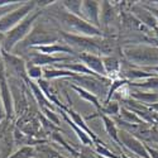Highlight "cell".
Returning a JSON list of instances; mask_svg holds the SVG:
<instances>
[{"label":"cell","mask_w":158,"mask_h":158,"mask_svg":"<svg viewBox=\"0 0 158 158\" xmlns=\"http://www.w3.org/2000/svg\"><path fill=\"white\" fill-rule=\"evenodd\" d=\"M125 60L138 69H151L158 66V47L146 44H128L123 47Z\"/></svg>","instance_id":"6da1fadb"},{"label":"cell","mask_w":158,"mask_h":158,"mask_svg":"<svg viewBox=\"0 0 158 158\" xmlns=\"http://www.w3.org/2000/svg\"><path fill=\"white\" fill-rule=\"evenodd\" d=\"M41 14H42L41 10L33 11V13H31L28 17H25L19 24H17L13 29H10L5 34V37L3 39V51L8 52V53H9V52L11 53L13 49L15 48V46L18 43H20L23 39L31 33V31L33 29V27L35 25L37 19L39 18V15H41Z\"/></svg>","instance_id":"7a4b0ae2"},{"label":"cell","mask_w":158,"mask_h":158,"mask_svg":"<svg viewBox=\"0 0 158 158\" xmlns=\"http://www.w3.org/2000/svg\"><path fill=\"white\" fill-rule=\"evenodd\" d=\"M60 38H61V35L57 34L56 32H52V31L47 29L46 27H43V25L35 24L33 27V29L31 31V33L25 37L20 43H18L13 51H17L18 48L24 51V49H31V48L39 47V46L53 44V43H57L60 41Z\"/></svg>","instance_id":"3957f363"},{"label":"cell","mask_w":158,"mask_h":158,"mask_svg":"<svg viewBox=\"0 0 158 158\" xmlns=\"http://www.w3.org/2000/svg\"><path fill=\"white\" fill-rule=\"evenodd\" d=\"M56 15L66 27L72 32V34L84 35V37H100L101 35V29L94 27L93 24L87 23L85 19L71 14L67 10L60 11Z\"/></svg>","instance_id":"277c9868"},{"label":"cell","mask_w":158,"mask_h":158,"mask_svg":"<svg viewBox=\"0 0 158 158\" xmlns=\"http://www.w3.org/2000/svg\"><path fill=\"white\" fill-rule=\"evenodd\" d=\"M35 2H28L24 3L20 6H18L17 9H14L13 11L8 13L6 15H4L3 18H0V32H9L10 29H13L17 24H19L25 17H28L31 14V11L35 8Z\"/></svg>","instance_id":"5b68a950"},{"label":"cell","mask_w":158,"mask_h":158,"mask_svg":"<svg viewBox=\"0 0 158 158\" xmlns=\"http://www.w3.org/2000/svg\"><path fill=\"white\" fill-rule=\"evenodd\" d=\"M119 140L120 144L123 143V146H125L130 152H133L134 154H137L140 158H149V154L147 152L146 146L133 134H130L127 130H122L119 131Z\"/></svg>","instance_id":"8992f818"},{"label":"cell","mask_w":158,"mask_h":158,"mask_svg":"<svg viewBox=\"0 0 158 158\" xmlns=\"http://www.w3.org/2000/svg\"><path fill=\"white\" fill-rule=\"evenodd\" d=\"M0 98L4 104V109L6 114V119H10L13 116V100H11V91L8 86V81L4 75V64L0 62Z\"/></svg>","instance_id":"52a82bcc"},{"label":"cell","mask_w":158,"mask_h":158,"mask_svg":"<svg viewBox=\"0 0 158 158\" xmlns=\"http://www.w3.org/2000/svg\"><path fill=\"white\" fill-rule=\"evenodd\" d=\"M81 18L94 27L101 29L100 27V3L99 2H82Z\"/></svg>","instance_id":"ba28073f"},{"label":"cell","mask_w":158,"mask_h":158,"mask_svg":"<svg viewBox=\"0 0 158 158\" xmlns=\"http://www.w3.org/2000/svg\"><path fill=\"white\" fill-rule=\"evenodd\" d=\"M78 60H80V62H82L89 70H91L98 76L106 77V73H105V70H104V64H102V58L100 56L91 55V53H82L81 52V53L78 55Z\"/></svg>","instance_id":"9c48e42d"},{"label":"cell","mask_w":158,"mask_h":158,"mask_svg":"<svg viewBox=\"0 0 158 158\" xmlns=\"http://www.w3.org/2000/svg\"><path fill=\"white\" fill-rule=\"evenodd\" d=\"M32 53L29 55V62H32L35 66H39V67H43V66H55L57 63L61 62H66V61H71V57H57V56H49V55H44V53H39V52H35L33 49Z\"/></svg>","instance_id":"30bf717a"},{"label":"cell","mask_w":158,"mask_h":158,"mask_svg":"<svg viewBox=\"0 0 158 158\" xmlns=\"http://www.w3.org/2000/svg\"><path fill=\"white\" fill-rule=\"evenodd\" d=\"M131 13H133V15L144 25V27L151 28V29H156L158 27L157 19L153 17V14L144 5H135V6H133Z\"/></svg>","instance_id":"8fae6325"},{"label":"cell","mask_w":158,"mask_h":158,"mask_svg":"<svg viewBox=\"0 0 158 158\" xmlns=\"http://www.w3.org/2000/svg\"><path fill=\"white\" fill-rule=\"evenodd\" d=\"M35 52L39 53H44V55H49V56H55V53H69V55H76L77 52L70 47L67 43H53V44H48V46H39V47H34L31 48Z\"/></svg>","instance_id":"7c38bea8"},{"label":"cell","mask_w":158,"mask_h":158,"mask_svg":"<svg viewBox=\"0 0 158 158\" xmlns=\"http://www.w3.org/2000/svg\"><path fill=\"white\" fill-rule=\"evenodd\" d=\"M62 109L64 110V113H67V114L71 116L72 122H73L78 128L82 129V130L85 131V133H86L91 139H93V142H94L95 146H96V144H104V143L98 138V135L94 133V131H93V130H90V128L86 125V123H85V120H84V118H82L80 114L76 113V111H75V110H72V109H66V108L63 106V105H62Z\"/></svg>","instance_id":"4fadbf2b"},{"label":"cell","mask_w":158,"mask_h":158,"mask_svg":"<svg viewBox=\"0 0 158 158\" xmlns=\"http://www.w3.org/2000/svg\"><path fill=\"white\" fill-rule=\"evenodd\" d=\"M101 58H102V64H104V70H105V73H106V77L110 78V80L118 78V76L120 75V71H122V64L119 60L114 56H105Z\"/></svg>","instance_id":"5bb4252c"},{"label":"cell","mask_w":158,"mask_h":158,"mask_svg":"<svg viewBox=\"0 0 158 158\" xmlns=\"http://www.w3.org/2000/svg\"><path fill=\"white\" fill-rule=\"evenodd\" d=\"M130 96L134 100L140 101L143 105H146V106H149L152 104L158 102V93H154V91H146V90L134 89V90L130 91Z\"/></svg>","instance_id":"9a60e30c"},{"label":"cell","mask_w":158,"mask_h":158,"mask_svg":"<svg viewBox=\"0 0 158 158\" xmlns=\"http://www.w3.org/2000/svg\"><path fill=\"white\" fill-rule=\"evenodd\" d=\"M2 52H3L2 55H3L4 61L8 64H10V67L18 75H22L23 77H25V75H27V72H25V63L27 62H25L24 60H22L20 57H18L15 55H10V53H8V52H5L3 49H2Z\"/></svg>","instance_id":"2e32d148"},{"label":"cell","mask_w":158,"mask_h":158,"mask_svg":"<svg viewBox=\"0 0 158 158\" xmlns=\"http://www.w3.org/2000/svg\"><path fill=\"white\" fill-rule=\"evenodd\" d=\"M119 115L122 118V122L129 125H146L147 124L134 110L128 109V108H120Z\"/></svg>","instance_id":"e0dca14e"},{"label":"cell","mask_w":158,"mask_h":158,"mask_svg":"<svg viewBox=\"0 0 158 158\" xmlns=\"http://www.w3.org/2000/svg\"><path fill=\"white\" fill-rule=\"evenodd\" d=\"M115 18V10L109 2H102L100 4V22L104 25L110 24Z\"/></svg>","instance_id":"ac0fdd59"},{"label":"cell","mask_w":158,"mask_h":158,"mask_svg":"<svg viewBox=\"0 0 158 158\" xmlns=\"http://www.w3.org/2000/svg\"><path fill=\"white\" fill-rule=\"evenodd\" d=\"M77 75H75L73 72L66 71V70H60V69H55V67H46L43 69V78L44 80H53V78H62V77H70L73 78Z\"/></svg>","instance_id":"d6986e66"},{"label":"cell","mask_w":158,"mask_h":158,"mask_svg":"<svg viewBox=\"0 0 158 158\" xmlns=\"http://www.w3.org/2000/svg\"><path fill=\"white\" fill-rule=\"evenodd\" d=\"M62 114V116L64 118V120L66 122H67L69 123V125L73 129V131H75V133L77 134V137H78V139H80L81 140V143L84 144V146H94V142H93V139H91L86 133H85V131L82 130V129H80V128H78L71 119H70V118H69V115L67 114H66L64 111H62L61 113Z\"/></svg>","instance_id":"ffe728a7"},{"label":"cell","mask_w":158,"mask_h":158,"mask_svg":"<svg viewBox=\"0 0 158 158\" xmlns=\"http://www.w3.org/2000/svg\"><path fill=\"white\" fill-rule=\"evenodd\" d=\"M98 116H100L102 122H104V127H105V130L106 133L113 138V140H115L116 143L120 144V140H119V130H118V127L115 124V122L111 119V118L104 115V114H98Z\"/></svg>","instance_id":"44dd1931"},{"label":"cell","mask_w":158,"mask_h":158,"mask_svg":"<svg viewBox=\"0 0 158 158\" xmlns=\"http://www.w3.org/2000/svg\"><path fill=\"white\" fill-rule=\"evenodd\" d=\"M131 87L138 89V90H146V91H158V76H153L146 80H142L138 82H131L130 84Z\"/></svg>","instance_id":"7402d4cb"},{"label":"cell","mask_w":158,"mask_h":158,"mask_svg":"<svg viewBox=\"0 0 158 158\" xmlns=\"http://www.w3.org/2000/svg\"><path fill=\"white\" fill-rule=\"evenodd\" d=\"M72 89H73V90L76 91V93H77L78 95H80L84 100H86V101L91 102V104H93L98 110H100V111H101L102 105L100 104V101H99L98 96H95L94 94H91V93H89V91H86L85 89H82V87H80V86H76V85H72Z\"/></svg>","instance_id":"603a6c76"},{"label":"cell","mask_w":158,"mask_h":158,"mask_svg":"<svg viewBox=\"0 0 158 158\" xmlns=\"http://www.w3.org/2000/svg\"><path fill=\"white\" fill-rule=\"evenodd\" d=\"M25 72H27V76L32 80H41L43 78V69L39 67V66L33 64L32 62H27L25 63Z\"/></svg>","instance_id":"cb8c5ba5"},{"label":"cell","mask_w":158,"mask_h":158,"mask_svg":"<svg viewBox=\"0 0 158 158\" xmlns=\"http://www.w3.org/2000/svg\"><path fill=\"white\" fill-rule=\"evenodd\" d=\"M35 149L32 146H24L19 148L14 154L9 156L8 158H35Z\"/></svg>","instance_id":"d4e9b609"},{"label":"cell","mask_w":158,"mask_h":158,"mask_svg":"<svg viewBox=\"0 0 158 158\" xmlns=\"http://www.w3.org/2000/svg\"><path fill=\"white\" fill-rule=\"evenodd\" d=\"M120 113V105L116 101H109L105 104V106L101 108V114L106 115V116H111V115H118Z\"/></svg>","instance_id":"484cf974"},{"label":"cell","mask_w":158,"mask_h":158,"mask_svg":"<svg viewBox=\"0 0 158 158\" xmlns=\"http://www.w3.org/2000/svg\"><path fill=\"white\" fill-rule=\"evenodd\" d=\"M62 6L66 8L69 13L81 18V6L82 2H62Z\"/></svg>","instance_id":"4316f807"},{"label":"cell","mask_w":158,"mask_h":158,"mask_svg":"<svg viewBox=\"0 0 158 158\" xmlns=\"http://www.w3.org/2000/svg\"><path fill=\"white\" fill-rule=\"evenodd\" d=\"M22 4L19 3H10L8 5H0V18H3L4 15H6L8 13L13 11L14 9H17L18 6H20Z\"/></svg>","instance_id":"83f0119b"},{"label":"cell","mask_w":158,"mask_h":158,"mask_svg":"<svg viewBox=\"0 0 158 158\" xmlns=\"http://www.w3.org/2000/svg\"><path fill=\"white\" fill-rule=\"evenodd\" d=\"M42 110H43V113H44V115L47 116V119L52 123V124H60V119H58V114H56V113H53L51 109H48V108H42Z\"/></svg>","instance_id":"f1b7e54d"},{"label":"cell","mask_w":158,"mask_h":158,"mask_svg":"<svg viewBox=\"0 0 158 158\" xmlns=\"http://www.w3.org/2000/svg\"><path fill=\"white\" fill-rule=\"evenodd\" d=\"M146 148H147V152L149 154V158H158V149L152 148L149 146H146Z\"/></svg>","instance_id":"f546056e"},{"label":"cell","mask_w":158,"mask_h":158,"mask_svg":"<svg viewBox=\"0 0 158 158\" xmlns=\"http://www.w3.org/2000/svg\"><path fill=\"white\" fill-rule=\"evenodd\" d=\"M5 116H6V114H5V109H4V104L2 101V98H0V120H3Z\"/></svg>","instance_id":"4dcf8cb0"},{"label":"cell","mask_w":158,"mask_h":158,"mask_svg":"<svg viewBox=\"0 0 158 158\" xmlns=\"http://www.w3.org/2000/svg\"><path fill=\"white\" fill-rule=\"evenodd\" d=\"M144 6H146L151 13H152V14H153V17L157 19V22H158V8H152V6H147V5H144Z\"/></svg>","instance_id":"1f68e13d"},{"label":"cell","mask_w":158,"mask_h":158,"mask_svg":"<svg viewBox=\"0 0 158 158\" xmlns=\"http://www.w3.org/2000/svg\"><path fill=\"white\" fill-rule=\"evenodd\" d=\"M154 31H156V35H157V37H158V27H157V28H156V29H154Z\"/></svg>","instance_id":"d6a6232c"},{"label":"cell","mask_w":158,"mask_h":158,"mask_svg":"<svg viewBox=\"0 0 158 158\" xmlns=\"http://www.w3.org/2000/svg\"><path fill=\"white\" fill-rule=\"evenodd\" d=\"M96 156V154H95ZM96 158H104V157H100V156H96Z\"/></svg>","instance_id":"836d02e7"}]
</instances>
